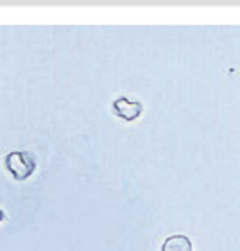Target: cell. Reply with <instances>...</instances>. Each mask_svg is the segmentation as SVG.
Returning <instances> with one entry per match:
<instances>
[{
    "mask_svg": "<svg viewBox=\"0 0 240 251\" xmlns=\"http://www.w3.org/2000/svg\"><path fill=\"white\" fill-rule=\"evenodd\" d=\"M4 219H5V214H4V210L0 208V223H2Z\"/></svg>",
    "mask_w": 240,
    "mask_h": 251,
    "instance_id": "obj_4",
    "label": "cell"
},
{
    "mask_svg": "<svg viewBox=\"0 0 240 251\" xmlns=\"http://www.w3.org/2000/svg\"><path fill=\"white\" fill-rule=\"evenodd\" d=\"M162 251H193V246L190 237L178 233V235H170L163 241Z\"/></svg>",
    "mask_w": 240,
    "mask_h": 251,
    "instance_id": "obj_3",
    "label": "cell"
},
{
    "mask_svg": "<svg viewBox=\"0 0 240 251\" xmlns=\"http://www.w3.org/2000/svg\"><path fill=\"white\" fill-rule=\"evenodd\" d=\"M111 110L117 117L125 122H135L144 113V104L138 100H129L127 97H119L111 102Z\"/></svg>",
    "mask_w": 240,
    "mask_h": 251,
    "instance_id": "obj_2",
    "label": "cell"
},
{
    "mask_svg": "<svg viewBox=\"0 0 240 251\" xmlns=\"http://www.w3.org/2000/svg\"><path fill=\"white\" fill-rule=\"evenodd\" d=\"M4 167L11 174L13 179H16V181H25L36 171V162L25 151H11L4 158Z\"/></svg>",
    "mask_w": 240,
    "mask_h": 251,
    "instance_id": "obj_1",
    "label": "cell"
}]
</instances>
